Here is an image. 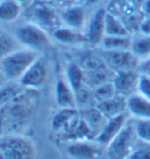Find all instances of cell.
<instances>
[{"label": "cell", "mask_w": 150, "mask_h": 159, "mask_svg": "<svg viewBox=\"0 0 150 159\" xmlns=\"http://www.w3.org/2000/svg\"><path fill=\"white\" fill-rule=\"evenodd\" d=\"M137 91L146 99L150 100V77L140 74L138 85H137Z\"/></svg>", "instance_id": "obj_29"}, {"label": "cell", "mask_w": 150, "mask_h": 159, "mask_svg": "<svg viewBox=\"0 0 150 159\" xmlns=\"http://www.w3.org/2000/svg\"><path fill=\"white\" fill-rule=\"evenodd\" d=\"M140 31L143 34L146 35H150V16L149 17H145L144 20L140 24Z\"/></svg>", "instance_id": "obj_31"}, {"label": "cell", "mask_w": 150, "mask_h": 159, "mask_svg": "<svg viewBox=\"0 0 150 159\" xmlns=\"http://www.w3.org/2000/svg\"><path fill=\"white\" fill-rule=\"evenodd\" d=\"M105 61L111 68L116 70L123 69H135L138 67V58L134 55L130 50H115L106 51L105 50Z\"/></svg>", "instance_id": "obj_6"}, {"label": "cell", "mask_w": 150, "mask_h": 159, "mask_svg": "<svg viewBox=\"0 0 150 159\" xmlns=\"http://www.w3.org/2000/svg\"><path fill=\"white\" fill-rule=\"evenodd\" d=\"M127 118H129L126 112H124L120 115L113 117V118L108 119L103 129L94 139V142H96L97 144H100L103 147H107L113 141L115 136L122 130L124 125L127 123Z\"/></svg>", "instance_id": "obj_9"}, {"label": "cell", "mask_w": 150, "mask_h": 159, "mask_svg": "<svg viewBox=\"0 0 150 159\" xmlns=\"http://www.w3.org/2000/svg\"><path fill=\"white\" fill-rule=\"evenodd\" d=\"M17 41H19L17 39H12L9 34L2 31L0 34V55L1 57L7 56L18 51L19 49L17 48Z\"/></svg>", "instance_id": "obj_26"}, {"label": "cell", "mask_w": 150, "mask_h": 159, "mask_svg": "<svg viewBox=\"0 0 150 159\" xmlns=\"http://www.w3.org/2000/svg\"><path fill=\"white\" fill-rule=\"evenodd\" d=\"M138 68L140 70V74L146 75H148V77H150V57L144 59V61H143L141 64H139Z\"/></svg>", "instance_id": "obj_30"}, {"label": "cell", "mask_w": 150, "mask_h": 159, "mask_svg": "<svg viewBox=\"0 0 150 159\" xmlns=\"http://www.w3.org/2000/svg\"><path fill=\"white\" fill-rule=\"evenodd\" d=\"M32 18L34 24L45 30L51 29L54 32L57 28H59V18L56 11L51 6L44 3H37L32 8Z\"/></svg>", "instance_id": "obj_10"}, {"label": "cell", "mask_w": 150, "mask_h": 159, "mask_svg": "<svg viewBox=\"0 0 150 159\" xmlns=\"http://www.w3.org/2000/svg\"><path fill=\"white\" fill-rule=\"evenodd\" d=\"M53 36L57 41L63 44H76L87 41V37L84 34L78 32V30L69 27H59L53 32Z\"/></svg>", "instance_id": "obj_17"}, {"label": "cell", "mask_w": 150, "mask_h": 159, "mask_svg": "<svg viewBox=\"0 0 150 159\" xmlns=\"http://www.w3.org/2000/svg\"><path fill=\"white\" fill-rule=\"evenodd\" d=\"M110 72L106 66L101 65L100 67L90 69L87 71V75H84V82L87 83L92 88H96L98 86L109 83L110 81Z\"/></svg>", "instance_id": "obj_19"}, {"label": "cell", "mask_w": 150, "mask_h": 159, "mask_svg": "<svg viewBox=\"0 0 150 159\" xmlns=\"http://www.w3.org/2000/svg\"><path fill=\"white\" fill-rule=\"evenodd\" d=\"M16 39L27 49L40 51L49 47L51 41L47 32L34 23L22 25L16 31Z\"/></svg>", "instance_id": "obj_4"}, {"label": "cell", "mask_w": 150, "mask_h": 159, "mask_svg": "<svg viewBox=\"0 0 150 159\" xmlns=\"http://www.w3.org/2000/svg\"><path fill=\"white\" fill-rule=\"evenodd\" d=\"M60 19L66 27L79 30L85 23V12L80 6H72L61 12Z\"/></svg>", "instance_id": "obj_16"}, {"label": "cell", "mask_w": 150, "mask_h": 159, "mask_svg": "<svg viewBox=\"0 0 150 159\" xmlns=\"http://www.w3.org/2000/svg\"><path fill=\"white\" fill-rule=\"evenodd\" d=\"M97 1H100V0H85L86 4H88V5H90V4H93V3L97 2Z\"/></svg>", "instance_id": "obj_34"}, {"label": "cell", "mask_w": 150, "mask_h": 159, "mask_svg": "<svg viewBox=\"0 0 150 159\" xmlns=\"http://www.w3.org/2000/svg\"><path fill=\"white\" fill-rule=\"evenodd\" d=\"M81 120L77 109H61L53 117L51 127L54 131H62L65 136L76 128Z\"/></svg>", "instance_id": "obj_8"}, {"label": "cell", "mask_w": 150, "mask_h": 159, "mask_svg": "<svg viewBox=\"0 0 150 159\" xmlns=\"http://www.w3.org/2000/svg\"><path fill=\"white\" fill-rule=\"evenodd\" d=\"M82 119L88 124L92 131L94 132L95 138L100 133V131L103 129L104 125L107 122V118L98 111L96 107L95 109H89L85 110L84 112L81 114Z\"/></svg>", "instance_id": "obj_18"}, {"label": "cell", "mask_w": 150, "mask_h": 159, "mask_svg": "<svg viewBox=\"0 0 150 159\" xmlns=\"http://www.w3.org/2000/svg\"><path fill=\"white\" fill-rule=\"evenodd\" d=\"M65 78L69 86L75 91V93H78L83 88V84H84V72H83V70L79 65L75 64V63H71L68 66V68H66Z\"/></svg>", "instance_id": "obj_22"}, {"label": "cell", "mask_w": 150, "mask_h": 159, "mask_svg": "<svg viewBox=\"0 0 150 159\" xmlns=\"http://www.w3.org/2000/svg\"><path fill=\"white\" fill-rule=\"evenodd\" d=\"M127 111L137 119H150V100L139 93L126 98Z\"/></svg>", "instance_id": "obj_14"}, {"label": "cell", "mask_w": 150, "mask_h": 159, "mask_svg": "<svg viewBox=\"0 0 150 159\" xmlns=\"http://www.w3.org/2000/svg\"><path fill=\"white\" fill-rule=\"evenodd\" d=\"M33 143L21 135H5L0 142V159H35Z\"/></svg>", "instance_id": "obj_3"}, {"label": "cell", "mask_w": 150, "mask_h": 159, "mask_svg": "<svg viewBox=\"0 0 150 159\" xmlns=\"http://www.w3.org/2000/svg\"><path fill=\"white\" fill-rule=\"evenodd\" d=\"M135 129L140 141L150 144V119H138L135 122Z\"/></svg>", "instance_id": "obj_27"}, {"label": "cell", "mask_w": 150, "mask_h": 159, "mask_svg": "<svg viewBox=\"0 0 150 159\" xmlns=\"http://www.w3.org/2000/svg\"><path fill=\"white\" fill-rule=\"evenodd\" d=\"M100 144L95 145L89 141H75L66 148V153L71 159H101L103 149Z\"/></svg>", "instance_id": "obj_7"}, {"label": "cell", "mask_w": 150, "mask_h": 159, "mask_svg": "<svg viewBox=\"0 0 150 159\" xmlns=\"http://www.w3.org/2000/svg\"><path fill=\"white\" fill-rule=\"evenodd\" d=\"M56 103L60 109H76L77 96L66 80L59 79L55 87Z\"/></svg>", "instance_id": "obj_12"}, {"label": "cell", "mask_w": 150, "mask_h": 159, "mask_svg": "<svg viewBox=\"0 0 150 159\" xmlns=\"http://www.w3.org/2000/svg\"><path fill=\"white\" fill-rule=\"evenodd\" d=\"M115 93H116V89H115L113 82H109L94 88L93 98L97 102H101V101L108 100L114 97Z\"/></svg>", "instance_id": "obj_25"}, {"label": "cell", "mask_w": 150, "mask_h": 159, "mask_svg": "<svg viewBox=\"0 0 150 159\" xmlns=\"http://www.w3.org/2000/svg\"><path fill=\"white\" fill-rule=\"evenodd\" d=\"M135 122L126 123L122 130L107 146L108 159H127L138 144Z\"/></svg>", "instance_id": "obj_2"}, {"label": "cell", "mask_w": 150, "mask_h": 159, "mask_svg": "<svg viewBox=\"0 0 150 159\" xmlns=\"http://www.w3.org/2000/svg\"><path fill=\"white\" fill-rule=\"evenodd\" d=\"M101 46L106 51L115 50H130L132 39L127 36H109L106 35L101 41Z\"/></svg>", "instance_id": "obj_24"}, {"label": "cell", "mask_w": 150, "mask_h": 159, "mask_svg": "<svg viewBox=\"0 0 150 159\" xmlns=\"http://www.w3.org/2000/svg\"><path fill=\"white\" fill-rule=\"evenodd\" d=\"M107 119L113 118L127 111L126 99L122 96H114L101 102H98L95 107Z\"/></svg>", "instance_id": "obj_15"}, {"label": "cell", "mask_w": 150, "mask_h": 159, "mask_svg": "<svg viewBox=\"0 0 150 159\" xmlns=\"http://www.w3.org/2000/svg\"><path fill=\"white\" fill-rule=\"evenodd\" d=\"M140 74L134 71V69H123L118 70L115 74L113 84L116 92L120 94H125L137 89Z\"/></svg>", "instance_id": "obj_13"}, {"label": "cell", "mask_w": 150, "mask_h": 159, "mask_svg": "<svg viewBox=\"0 0 150 159\" xmlns=\"http://www.w3.org/2000/svg\"><path fill=\"white\" fill-rule=\"evenodd\" d=\"M130 51L137 58L146 59L150 57V35L141 34V35L132 39Z\"/></svg>", "instance_id": "obj_21"}, {"label": "cell", "mask_w": 150, "mask_h": 159, "mask_svg": "<svg viewBox=\"0 0 150 159\" xmlns=\"http://www.w3.org/2000/svg\"><path fill=\"white\" fill-rule=\"evenodd\" d=\"M142 11L144 17H149L150 16V0H144L142 4Z\"/></svg>", "instance_id": "obj_32"}, {"label": "cell", "mask_w": 150, "mask_h": 159, "mask_svg": "<svg viewBox=\"0 0 150 159\" xmlns=\"http://www.w3.org/2000/svg\"><path fill=\"white\" fill-rule=\"evenodd\" d=\"M38 57L37 51L30 49L18 50L7 56L1 57L0 68L2 75L9 81L20 80Z\"/></svg>", "instance_id": "obj_1"}, {"label": "cell", "mask_w": 150, "mask_h": 159, "mask_svg": "<svg viewBox=\"0 0 150 159\" xmlns=\"http://www.w3.org/2000/svg\"><path fill=\"white\" fill-rule=\"evenodd\" d=\"M107 11L104 8H98L92 15L89 21L87 33L85 34L87 37V41L92 44H100L103 41L105 35V21H106Z\"/></svg>", "instance_id": "obj_11"}, {"label": "cell", "mask_w": 150, "mask_h": 159, "mask_svg": "<svg viewBox=\"0 0 150 159\" xmlns=\"http://www.w3.org/2000/svg\"><path fill=\"white\" fill-rule=\"evenodd\" d=\"M127 159H150V144L145 142H142V144H137Z\"/></svg>", "instance_id": "obj_28"}, {"label": "cell", "mask_w": 150, "mask_h": 159, "mask_svg": "<svg viewBox=\"0 0 150 159\" xmlns=\"http://www.w3.org/2000/svg\"><path fill=\"white\" fill-rule=\"evenodd\" d=\"M17 1L20 3L22 6H26V5H30L32 0H17Z\"/></svg>", "instance_id": "obj_33"}, {"label": "cell", "mask_w": 150, "mask_h": 159, "mask_svg": "<svg viewBox=\"0 0 150 159\" xmlns=\"http://www.w3.org/2000/svg\"><path fill=\"white\" fill-rule=\"evenodd\" d=\"M48 60L46 57L40 56L27 69L19 83L22 87L28 89H40L44 86L48 78Z\"/></svg>", "instance_id": "obj_5"}, {"label": "cell", "mask_w": 150, "mask_h": 159, "mask_svg": "<svg viewBox=\"0 0 150 159\" xmlns=\"http://www.w3.org/2000/svg\"><path fill=\"white\" fill-rule=\"evenodd\" d=\"M59 1H73V0H59Z\"/></svg>", "instance_id": "obj_35"}, {"label": "cell", "mask_w": 150, "mask_h": 159, "mask_svg": "<svg viewBox=\"0 0 150 159\" xmlns=\"http://www.w3.org/2000/svg\"><path fill=\"white\" fill-rule=\"evenodd\" d=\"M22 5L17 0H1L0 1V19L2 22L17 20L21 14Z\"/></svg>", "instance_id": "obj_20"}, {"label": "cell", "mask_w": 150, "mask_h": 159, "mask_svg": "<svg viewBox=\"0 0 150 159\" xmlns=\"http://www.w3.org/2000/svg\"><path fill=\"white\" fill-rule=\"evenodd\" d=\"M105 33L109 36H127L129 30L125 26L115 17V16L107 12L106 21H105ZM105 35V36H106Z\"/></svg>", "instance_id": "obj_23"}]
</instances>
